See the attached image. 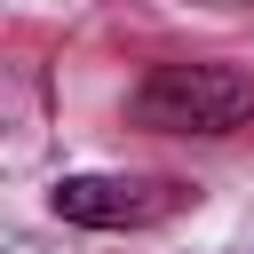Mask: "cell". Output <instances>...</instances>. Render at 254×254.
Wrapping results in <instances>:
<instances>
[{
  "mask_svg": "<svg viewBox=\"0 0 254 254\" xmlns=\"http://www.w3.org/2000/svg\"><path fill=\"white\" fill-rule=\"evenodd\" d=\"M48 206L79 230H151L167 214L190 206L183 183H159V175H64L48 190Z\"/></svg>",
  "mask_w": 254,
  "mask_h": 254,
  "instance_id": "obj_2",
  "label": "cell"
},
{
  "mask_svg": "<svg viewBox=\"0 0 254 254\" xmlns=\"http://www.w3.org/2000/svg\"><path fill=\"white\" fill-rule=\"evenodd\" d=\"M127 119L151 135H238L254 119V71L238 64H151L127 95Z\"/></svg>",
  "mask_w": 254,
  "mask_h": 254,
  "instance_id": "obj_1",
  "label": "cell"
}]
</instances>
